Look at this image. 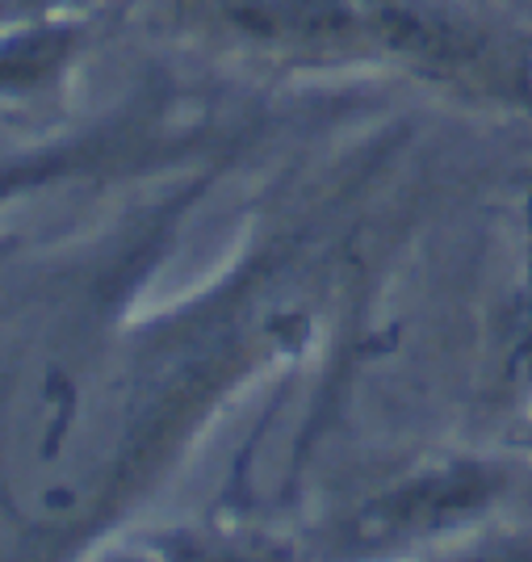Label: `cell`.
I'll return each mask as SVG.
<instances>
[{"mask_svg":"<svg viewBox=\"0 0 532 562\" xmlns=\"http://www.w3.org/2000/svg\"><path fill=\"white\" fill-rule=\"evenodd\" d=\"M80 47V30L55 18H30L0 30V97H22L50 85Z\"/></svg>","mask_w":532,"mask_h":562,"instance_id":"obj_3","label":"cell"},{"mask_svg":"<svg viewBox=\"0 0 532 562\" xmlns=\"http://www.w3.org/2000/svg\"><path fill=\"white\" fill-rule=\"evenodd\" d=\"M30 18H43V0H0V30L30 22Z\"/></svg>","mask_w":532,"mask_h":562,"instance_id":"obj_5","label":"cell"},{"mask_svg":"<svg viewBox=\"0 0 532 562\" xmlns=\"http://www.w3.org/2000/svg\"><path fill=\"white\" fill-rule=\"evenodd\" d=\"M172 562H273V554L227 546V541H202V546H181Z\"/></svg>","mask_w":532,"mask_h":562,"instance_id":"obj_4","label":"cell"},{"mask_svg":"<svg viewBox=\"0 0 532 562\" xmlns=\"http://www.w3.org/2000/svg\"><path fill=\"white\" fill-rule=\"evenodd\" d=\"M352 18L356 43H373L419 71L483 89H511L524 76L508 34L457 0H352Z\"/></svg>","mask_w":532,"mask_h":562,"instance_id":"obj_1","label":"cell"},{"mask_svg":"<svg viewBox=\"0 0 532 562\" xmlns=\"http://www.w3.org/2000/svg\"><path fill=\"white\" fill-rule=\"evenodd\" d=\"M503 492V479L486 467H444L437 474H423L416 483H403L373 499L365 513L356 516L352 533L361 541H416L428 533H440L449 525L469 520V513H483L495 495Z\"/></svg>","mask_w":532,"mask_h":562,"instance_id":"obj_2","label":"cell"}]
</instances>
